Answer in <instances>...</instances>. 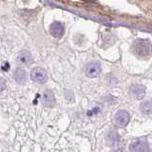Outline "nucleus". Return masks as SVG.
<instances>
[{
	"instance_id": "9b49d317",
	"label": "nucleus",
	"mask_w": 152,
	"mask_h": 152,
	"mask_svg": "<svg viewBox=\"0 0 152 152\" xmlns=\"http://www.w3.org/2000/svg\"><path fill=\"white\" fill-rule=\"evenodd\" d=\"M140 110L145 115L152 114V100H147V101L142 102L140 104Z\"/></svg>"
},
{
	"instance_id": "f8f14e48",
	"label": "nucleus",
	"mask_w": 152,
	"mask_h": 152,
	"mask_svg": "<svg viewBox=\"0 0 152 152\" xmlns=\"http://www.w3.org/2000/svg\"><path fill=\"white\" fill-rule=\"evenodd\" d=\"M6 89V81L3 78H0V93H2Z\"/></svg>"
},
{
	"instance_id": "0eeeda50",
	"label": "nucleus",
	"mask_w": 152,
	"mask_h": 152,
	"mask_svg": "<svg viewBox=\"0 0 152 152\" xmlns=\"http://www.w3.org/2000/svg\"><path fill=\"white\" fill-rule=\"evenodd\" d=\"M42 104L47 107H52L55 104L54 93L50 89H46L42 94Z\"/></svg>"
},
{
	"instance_id": "9d476101",
	"label": "nucleus",
	"mask_w": 152,
	"mask_h": 152,
	"mask_svg": "<svg viewBox=\"0 0 152 152\" xmlns=\"http://www.w3.org/2000/svg\"><path fill=\"white\" fill-rule=\"evenodd\" d=\"M13 77H14V80H15L17 83L24 84V83H26V81L28 79V74L24 69L17 68L13 73Z\"/></svg>"
},
{
	"instance_id": "20e7f679",
	"label": "nucleus",
	"mask_w": 152,
	"mask_h": 152,
	"mask_svg": "<svg viewBox=\"0 0 152 152\" xmlns=\"http://www.w3.org/2000/svg\"><path fill=\"white\" fill-rule=\"evenodd\" d=\"M101 70H102L101 65H100L99 62L93 61L86 66V75L89 78L97 77V76L101 73Z\"/></svg>"
},
{
	"instance_id": "7ed1b4c3",
	"label": "nucleus",
	"mask_w": 152,
	"mask_h": 152,
	"mask_svg": "<svg viewBox=\"0 0 152 152\" xmlns=\"http://www.w3.org/2000/svg\"><path fill=\"white\" fill-rule=\"evenodd\" d=\"M129 150L130 152H150L147 142L142 139L132 142L129 145Z\"/></svg>"
},
{
	"instance_id": "6e6552de",
	"label": "nucleus",
	"mask_w": 152,
	"mask_h": 152,
	"mask_svg": "<svg viewBox=\"0 0 152 152\" xmlns=\"http://www.w3.org/2000/svg\"><path fill=\"white\" fill-rule=\"evenodd\" d=\"M64 31H65V28H64L63 24L58 21H54L53 23H51V25L50 26V34L56 38H60L63 36Z\"/></svg>"
},
{
	"instance_id": "1a4fd4ad",
	"label": "nucleus",
	"mask_w": 152,
	"mask_h": 152,
	"mask_svg": "<svg viewBox=\"0 0 152 152\" xmlns=\"http://www.w3.org/2000/svg\"><path fill=\"white\" fill-rule=\"evenodd\" d=\"M16 60H17L18 63L21 64V65H28L32 62L33 57H32V55L30 51L23 50L18 54Z\"/></svg>"
},
{
	"instance_id": "423d86ee",
	"label": "nucleus",
	"mask_w": 152,
	"mask_h": 152,
	"mask_svg": "<svg viewBox=\"0 0 152 152\" xmlns=\"http://www.w3.org/2000/svg\"><path fill=\"white\" fill-rule=\"evenodd\" d=\"M114 120L119 126H126L130 120V116L126 110H118L115 114Z\"/></svg>"
},
{
	"instance_id": "39448f33",
	"label": "nucleus",
	"mask_w": 152,
	"mask_h": 152,
	"mask_svg": "<svg viewBox=\"0 0 152 152\" xmlns=\"http://www.w3.org/2000/svg\"><path fill=\"white\" fill-rule=\"evenodd\" d=\"M129 94L132 98L134 99H142L145 95V88L142 85L134 84L131 85L129 88Z\"/></svg>"
},
{
	"instance_id": "f03ea898",
	"label": "nucleus",
	"mask_w": 152,
	"mask_h": 152,
	"mask_svg": "<svg viewBox=\"0 0 152 152\" xmlns=\"http://www.w3.org/2000/svg\"><path fill=\"white\" fill-rule=\"evenodd\" d=\"M31 78L36 83L43 84L48 80V73L44 69L34 68L31 72Z\"/></svg>"
},
{
	"instance_id": "f257e3e1",
	"label": "nucleus",
	"mask_w": 152,
	"mask_h": 152,
	"mask_svg": "<svg viewBox=\"0 0 152 152\" xmlns=\"http://www.w3.org/2000/svg\"><path fill=\"white\" fill-rule=\"evenodd\" d=\"M134 50L140 56H148L152 53V44L148 40L138 39L134 44Z\"/></svg>"
}]
</instances>
